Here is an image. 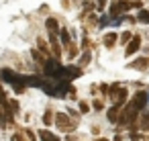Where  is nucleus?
I'll use <instances>...</instances> for the list:
<instances>
[{
    "instance_id": "f257e3e1",
    "label": "nucleus",
    "mask_w": 149,
    "mask_h": 141,
    "mask_svg": "<svg viewBox=\"0 0 149 141\" xmlns=\"http://www.w3.org/2000/svg\"><path fill=\"white\" fill-rule=\"evenodd\" d=\"M139 47H141V37H133V39H131V43H129V45H127V49H125V55L129 57V55L137 53V51H139Z\"/></svg>"
},
{
    "instance_id": "f03ea898",
    "label": "nucleus",
    "mask_w": 149,
    "mask_h": 141,
    "mask_svg": "<svg viewBox=\"0 0 149 141\" xmlns=\"http://www.w3.org/2000/svg\"><path fill=\"white\" fill-rule=\"evenodd\" d=\"M145 102H147V94L141 90V92H137V94H135V98H133V102H131V104H133L137 110H141V108L145 106Z\"/></svg>"
},
{
    "instance_id": "7ed1b4c3",
    "label": "nucleus",
    "mask_w": 149,
    "mask_h": 141,
    "mask_svg": "<svg viewBox=\"0 0 149 141\" xmlns=\"http://www.w3.org/2000/svg\"><path fill=\"white\" fill-rule=\"evenodd\" d=\"M39 137H41V141H59V137L53 135L51 131H39Z\"/></svg>"
},
{
    "instance_id": "20e7f679",
    "label": "nucleus",
    "mask_w": 149,
    "mask_h": 141,
    "mask_svg": "<svg viewBox=\"0 0 149 141\" xmlns=\"http://www.w3.org/2000/svg\"><path fill=\"white\" fill-rule=\"evenodd\" d=\"M45 25H47V29L51 31V35L59 31V25H57V21H55V19H47V23H45Z\"/></svg>"
},
{
    "instance_id": "39448f33",
    "label": "nucleus",
    "mask_w": 149,
    "mask_h": 141,
    "mask_svg": "<svg viewBox=\"0 0 149 141\" xmlns=\"http://www.w3.org/2000/svg\"><path fill=\"white\" fill-rule=\"evenodd\" d=\"M57 127H59V129L70 127V121H68V117H65V114H57Z\"/></svg>"
},
{
    "instance_id": "423d86ee",
    "label": "nucleus",
    "mask_w": 149,
    "mask_h": 141,
    "mask_svg": "<svg viewBox=\"0 0 149 141\" xmlns=\"http://www.w3.org/2000/svg\"><path fill=\"white\" fill-rule=\"evenodd\" d=\"M114 43H116V35H114V33H108V35L104 37V45H106V47H112Z\"/></svg>"
},
{
    "instance_id": "0eeeda50",
    "label": "nucleus",
    "mask_w": 149,
    "mask_h": 141,
    "mask_svg": "<svg viewBox=\"0 0 149 141\" xmlns=\"http://www.w3.org/2000/svg\"><path fill=\"white\" fill-rule=\"evenodd\" d=\"M131 66H133V68H137V70H143V68H147V59H145V57H141V59L133 61Z\"/></svg>"
},
{
    "instance_id": "6e6552de",
    "label": "nucleus",
    "mask_w": 149,
    "mask_h": 141,
    "mask_svg": "<svg viewBox=\"0 0 149 141\" xmlns=\"http://www.w3.org/2000/svg\"><path fill=\"white\" fill-rule=\"evenodd\" d=\"M108 121H110V123H116V121H118V110H116V106L108 110Z\"/></svg>"
},
{
    "instance_id": "1a4fd4ad",
    "label": "nucleus",
    "mask_w": 149,
    "mask_h": 141,
    "mask_svg": "<svg viewBox=\"0 0 149 141\" xmlns=\"http://www.w3.org/2000/svg\"><path fill=\"white\" fill-rule=\"evenodd\" d=\"M137 19H139V23H149V13L147 10H139Z\"/></svg>"
},
{
    "instance_id": "9d476101",
    "label": "nucleus",
    "mask_w": 149,
    "mask_h": 141,
    "mask_svg": "<svg viewBox=\"0 0 149 141\" xmlns=\"http://www.w3.org/2000/svg\"><path fill=\"white\" fill-rule=\"evenodd\" d=\"M51 121H53V119H51V110H47V112L43 114V123H45V125H51Z\"/></svg>"
},
{
    "instance_id": "9b49d317",
    "label": "nucleus",
    "mask_w": 149,
    "mask_h": 141,
    "mask_svg": "<svg viewBox=\"0 0 149 141\" xmlns=\"http://www.w3.org/2000/svg\"><path fill=\"white\" fill-rule=\"evenodd\" d=\"M88 61H90V53H88V51H86V53H84V55H82V59H80V66H86V64H88Z\"/></svg>"
},
{
    "instance_id": "f8f14e48",
    "label": "nucleus",
    "mask_w": 149,
    "mask_h": 141,
    "mask_svg": "<svg viewBox=\"0 0 149 141\" xmlns=\"http://www.w3.org/2000/svg\"><path fill=\"white\" fill-rule=\"evenodd\" d=\"M39 47H41V51H43L45 55L49 53V49H47V45H45V41H43V39H39Z\"/></svg>"
},
{
    "instance_id": "ddd939ff",
    "label": "nucleus",
    "mask_w": 149,
    "mask_h": 141,
    "mask_svg": "<svg viewBox=\"0 0 149 141\" xmlns=\"http://www.w3.org/2000/svg\"><path fill=\"white\" fill-rule=\"evenodd\" d=\"M59 37H61V41H63V43H68V41H70V35H68V31H61V35H59Z\"/></svg>"
},
{
    "instance_id": "4468645a",
    "label": "nucleus",
    "mask_w": 149,
    "mask_h": 141,
    "mask_svg": "<svg viewBox=\"0 0 149 141\" xmlns=\"http://www.w3.org/2000/svg\"><path fill=\"white\" fill-rule=\"evenodd\" d=\"M80 110L86 112V110H88V104H86V102H80Z\"/></svg>"
},
{
    "instance_id": "2eb2a0df",
    "label": "nucleus",
    "mask_w": 149,
    "mask_h": 141,
    "mask_svg": "<svg viewBox=\"0 0 149 141\" xmlns=\"http://www.w3.org/2000/svg\"><path fill=\"white\" fill-rule=\"evenodd\" d=\"M13 141H23V139H21V135H13Z\"/></svg>"
},
{
    "instance_id": "dca6fc26",
    "label": "nucleus",
    "mask_w": 149,
    "mask_h": 141,
    "mask_svg": "<svg viewBox=\"0 0 149 141\" xmlns=\"http://www.w3.org/2000/svg\"><path fill=\"white\" fill-rule=\"evenodd\" d=\"M98 141H108V139H98Z\"/></svg>"
}]
</instances>
